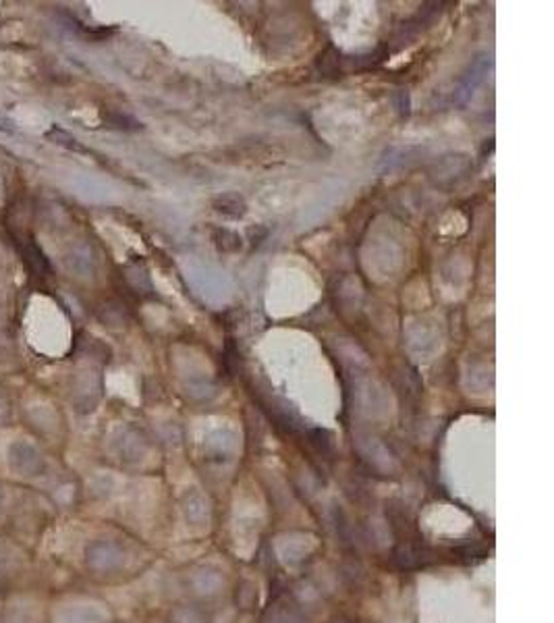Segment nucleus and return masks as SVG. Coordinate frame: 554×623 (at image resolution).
I'll return each mask as SVG.
<instances>
[{"label":"nucleus","mask_w":554,"mask_h":623,"mask_svg":"<svg viewBox=\"0 0 554 623\" xmlns=\"http://www.w3.org/2000/svg\"><path fill=\"white\" fill-rule=\"evenodd\" d=\"M268 235V229L266 227H255V229H249V237L253 239L251 243L253 245H257V243H261V239Z\"/></svg>","instance_id":"nucleus-3"},{"label":"nucleus","mask_w":554,"mask_h":623,"mask_svg":"<svg viewBox=\"0 0 554 623\" xmlns=\"http://www.w3.org/2000/svg\"><path fill=\"white\" fill-rule=\"evenodd\" d=\"M214 243L222 251H237V249H241V237L237 233H233V231H226V229L214 231Z\"/></svg>","instance_id":"nucleus-2"},{"label":"nucleus","mask_w":554,"mask_h":623,"mask_svg":"<svg viewBox=\"0 0 554 623\" xmlns=\"http://www.w3.org/2000/svg\"><path fill=\"white\" fill-rule=\"evenodd\" d=\"M214 208L216 212L228 216V218H243V214L247 212V206L243 202V198L235 195V193H226L214 200Z\"/></svg>","instance_id":"nucleus-1"}]
</instances>
